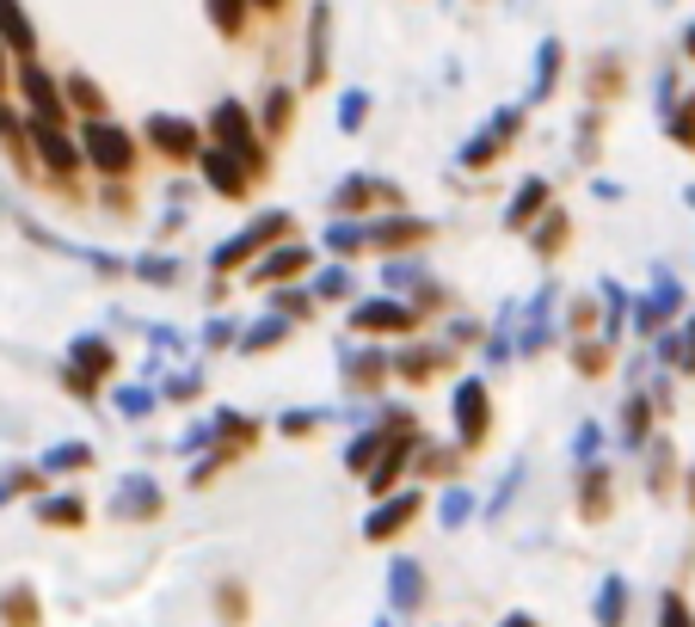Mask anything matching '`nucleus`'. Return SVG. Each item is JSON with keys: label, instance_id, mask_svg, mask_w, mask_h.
<instances>
[{"label": "nucleus", "instance_id": "nucleus-1", "mask_svg": "<svg viewBox=\"0 0 695 627\" xmlns=\"http://www.w3.org/2000/svg\"><path fill=\"white\" fill-rule=\"evenodd\" d=\"M283 234H290V210H265L259 222H246L241 234H228V241L210 253V265H215V271H246L271 241H283Z\"/></svg>", "mask_w": 695, "mask_h": 627}, {"label": "nucleus", "instance_id": "nucleus-2", "mask_svg": "<svg viewBox=\"0 0 695 627\" xmlns=\"http://www.w3.org/2000/svg\"><path fill=\"white\" fill-rule=\"evenodd\" d=\"M210 130H215V148H228L234 161L246 166V173H265V148H259V135H253V111L241 105V99H222V105L210 111Z\"/></svg>", "mask_w": 695, "mask_h": 627}, {"label": "nucleus", "instance_id": "nucleus-3", "mask_svg": "<svg viewBox=\"0 0 695 627\" xmlns=\"http://www.w3.org/2000/svg\"><path fill=\"white\" fill-rule=\"evenodd\" d=\"M111 363H118V351H111L105 333H81L74 345H68V363H62V387H74L81 401H93L99 382L111 375Z\"/></svg>", "mask_w": 695, "mask_h": 627}, {"label": "nucleus", "instance_id": "nucleus-4", "mask_svg": "<svg viewBox=\"0 0 695 627\" xmlns=\"http://www.w3.org/2000/svg\"><path fill=\"white\" fill-rule=\"evenodd\" d=\"M450 425H455V443L462 449H481L486 431H493V401H486V382L481 375H462L450 387Z\"/></svg>", "mask_w": 695, "mask_h": 627}, {"label": "nucleus", "instance_id": "nucleus-5", "mask_svg": "<svg viewBox=\"0 0 695 627\" xmlns=\"http://www.w3.org/2000/svg\"><path fill=\"white\" fill-rule=\"evenodd\" d=\"M81 161L99 166L105 179L135 173V142H130V130H118L111 118H93V123H87V135H81Z\"/></svg>", "mask_w": 695, "mask_h": 627}, {"label": "nucleus", "instance_id": "nucleus-6", "mask_svg": "<svg viewBox=\"0 0 695 627\" xmlns=\"http://www.w3.org/2000/svg\"><path fill=\"white\" fill-rule=\"evenodd\" d=\"M517 130H523V105H505L498 118H486V123H481V135H469V142L455 148V166H469V173H486V166H493L498 154L511 148V135H517Z\"/></svg>", "mask_w": 695, "mask_h": 627}, {"label": "nucleus", "instance_id": "nucleus-7", "mask_svg": "<svg viewBox=\"0 0 695 627\" xmlns=\"http://www.w3.org/2000/svg\"><path fill=\"white\" fill-rule=\"evenodd\" d=\"M419 326V307L401 302V295H375V302L351 307V333H413Z\"/></svg>", "mask_w": 695, "mask_h": 627}, {"label": "nucleus", "instance_id": "nucleus-8", "mask_svg": "<svg viewBox=\"0 0 695 627\" xmlns=\"http://www.w3.org/2000/svg\"><path fill=\"white\" fill-rule=\"evenodd\" d=\"M161 505H167V493H161V481H154V474H123L118 493H111V517H123V523L161 517Z\"/></svg>", "mask_w": 695, "mask_h": 627}, {"label": "nucleus", "instance_id": "nucleus-9", "mask_svg": "<svg viewBox=\"0 0 695 627\" xmlns=\"http://www.w3.org/2000/svg\"><path fill=\"white\" fill-rule=\"evenodd\" d=\"M148 142H154V154H161V161H198L203 135H198V123H191V118L154 111V118H148Z\"/></svg>", "mask_w": 695, "mask_h": 627}, {"label": "nucleus", "instance_id": "nucleus-10", "mask_svg": "<svg viewBox=\"0 0 695 627\" xmlns=\"http://www.w3.org/2000/svg\"><path fill=\"white\" fill-rule=\"evenodd\" d=\"M308 259H314V253H308L302 241H283V246H271V253H259L253 265H246V283H253V290H278V283L302 277Z\"/></svg>", "mask_w": 695, "mask_h": 627}, {"label": "nucleus", "instance_id": "nucleus-11", "mask_svg": "<svg viewBox=\"0 0 695 627\" xmlns=\"http://www.w3.org/2000/svg\"><path fill=\"white\" fill-rule=\"evenodd\" d=\"M203 425H210V455L215 462H234V455H246L259 443V418H246V413H210L203 418Z\"/></svg>", "mask_w": 695, "mask_h": 627}, {"label": "nucleus", "instance_id": "nucleus-12", "mask_svg": "<svg viewBox=\"0 0 695 627\" xmlns=\"http://www.w3.org/2000/svg\"><path fill=\"white\" fill-rule=\"evenodd\" d=\"M370 203H389V210H406V191L389 185V179H370V173H351L345 185L333 191V210L351 215V210H370Z\"/></svg>", "mask_w": 695, "mask_h": 627}, {"label": "nucleus", "instance_id": "nucleus-13", "mask_svg": "<svg viewBox=\"0 0 695 627\" xmlns=\"http://www.w3.org/2000/svg\"><path fill=\"white\" fill-rule=\"evenodd\" d=\"M19 93H26V105L38 111V123H62L68 118V99H62V87L50 81V68H38L26 55V68H19Z\"/></svg>", "mask_w": 695, "mask_h": 627}, {"label": "nucleus", "instance_id": "nucleus-14", "mask_svg": "<svg viewBox=\"0 0 695 627\" xmlns=\"http://www.w3.org/2000/svg\"><path fill=\"white\" fill-rule=\"evenodd\" d=\"M198 166H203V185L215 191V198H246V185H253V173H246L228 148H198Z\"/></svg>", "mask_w": 695, "mask_h": 627}, {"label": "nucleus", "instance_id": "nucleus-15", "mask_svg": "<svg viewBox=\"0 0 695 627\" xmlns=\"http://www.w3.org/2000/svg\"><path fill=\"white\" fill-rule=\"evenodd\" d=\"M419 505H425L419 493H382V505L363 517V535H370V542H394V535L419 517Z\"/></svg>", "mask_w": 695, "mask_h": 627}, {"label": "nucleus", "instance_id": "nucleus-16", "mask_svg": "<svg viewBox=\"0 0 695 627\" xmlns=\"http://www.w3.org/2000/svg\"><path fill=\"white\" fill-rule=\"evenodd\" d=\"M389 603H394V615L425 609V566H419L413 554H394L389 560Z\"/></svg>", "mask_w": 695, "mask_h": 627}, {"label": "nucleus", "instance_id": "nucleus-17", "mask_svg": "<svg viewBox=\"0 0 695 627\" xmlns=\"http://www.w3.org/2000/svg\"><path fill=\"white\" fill-rule=\"evenodd\" d=\"M406 425H413V418H406V413H389V418H382V425L357 431V437L345 443V467H351V474H370V462H375V455H382V449H389V437H394V431H406Z\"/></svg>", "mask_w": 695, "mask_h": 627}, {"label": "nucleus", "instance_id": "nucleus-18", "mask_svg": "<svg viewBox=\"0 0 695 627\" xmlns=\"http://www.w3.org/2000/svg\"><path fill=\"white\" fill-rule=\"evenodd\" d=\"M554 302H561V290H554V283H542V290H535V302L523 307V314H530V321H523V333H517V351H523V357H535V351L554 338Z\"/></svg>", "mask_w": 695, "mask_h": 627}, {"label": "nucleus", "instance_id": "nucleus-19", "mask_svg": "<svg viewBox=\"0 0 695 627\" xmlns=\"http://www.w3.org/2000/svg\"><path fill=\"white\" fill-rule=\"evenodd\" d=\"M677 307H683V290H677V277H671V271H658V290L634 302V326H641V333H658V326H665L671 314H677Z\"/></svg>", "mask_w": 695, "mask_h": 627}, {"label": "nucleus", "instance_id": "nucleus-20", "mask_svg": "<svg viewBox=\"0 0 695 627\" xmlns=\"http://www.w3.org/2000/svg\"><path fill=\"white\" fill-rule=\"evenodd\" d=\"M31 148H38V161L50 166L56 179H68V173H74V166H87V161H81V142H68V135L56 130V123H38V135H31Z\"/></svg>", "mask_w": 695, "mask_h": 627}, {"label": "nucleus", "instance_id": "nucleus-21", "mask_svg": "<svg viewBox=\"0 0 695 627\" xmlns=\"http://www.w3.org/2000/svg\"><path fill=\"white\" fill-rule=\"evenodd\" d=\"M363 241H370V246H389V253H394V246L431 241V222H419V215H401V210H394V215H382V222L363 227Z\"/></svg>", "mask_w": 695, "mask_h": 627}, {"label": "nucleus", "instance_id": "nucleus-22", "mask_svg": "<svg viewBox=\"0 0 695 627\" xmlns=\"http://www.w3.org/2000/svg\"><path fill=\"white\" fill-rule=\"evenodd\" d=\"M406 462H413V443H406V431H394V437H389V449L375 455V462H370V474H363V481H370V493H389V486L406 474Z\"/></svg>", "mask_w": 695, "mask_h": 627}, {"label": "nucleus", "instance_id": "nucleus-23", "mask_svg": "<svg viewBox=\"0 0 695 627\" xmlns=\"http://www.w3.org/2000/svg\"><path fill=\"white\" fill-rule=\"evenodd\" d=\"M345 382L357 387V394H370V387H382V375H394V357L389 351H345Z\"/></svg>", "mask_w": 695, "mask_h": 627}, {"label": "nucleus", "instance_id": "nucleus-24", "mask_svg": "<svg viewBox=\"0 0 695 627\" xmlns=\"http://www.w3.org/2000/svg\"><path fill=\"white\" fill-rule=\"evenodd\" d=\"M542 210H548V179L530 173L517 191H511V203H505V227H530Z\"/></svg>", "mask_w": 695, "mask_h": 627}, {"label": "nucleus", "instance_id": "nucleus-25", "mask_svg": "<svg viewBox=\"0 0 695 627\" xmlns=\"http://www.w3.org/2000/svg\"><path fill=\"white\" fill-rule=\"evenodd\" d=\"M326 38H333V7L308 13V87L326 81Z\"/></svg>", "mask_w": 695, "mask_h": 627}, {"label": "nucleus", "instance_id": "nucleus-26", "mask_svg": "<svg viewBox=\"0 0 695 627\" xmlns=\"http://www.w3.org/2000/svg\"><path fill=\"white\" fill-rule=\"evenodd\" d=\"M591 615H597V627H622V615H628V578L610 573L597 585V603H591Z\"/></svg>", "mask_w": 695, "mask_h": 627}, {"label": "nucleus", "instance_id": "nucleus-27", "mask_svg": "<svg viewBox=\"0 0 695 627\" xmlns=\"http://www.w3.org/2000/svg\"><path fill=\"white\" fill-rule=\"evenodd\" d=\"M0 43H13L19 55L38 50V31H31V19H26V7H19V0H0Z\"/></svg>", "mask_w": 695, "mask_h": 627}, {"label": "nucleus", "instance_id": "nucleus-28", "mask_svg": "<svg viewBox=\"0 0 695 627\" xmlns=\"http://www.w3.org/2000/svg\"><path fill=\"white\" fill-rule=\"evenodd\" d=\"M443 357H450L443 345H413V351H401V357H394V375H401V382H425V375L443 370Z\"/></svg>", "mask_w": 695, "mask_h": 627}, {"label": "nucleus", "instance_id": "nucleus-29", "mask_svg": "<svg viewBox=\"0 0 695 627\" xmlns=\"http://www.w3.org/2000/svg\"><path fill=\"white\" fill-rule=\"evenodd\" d=\"M38 523H62V529H74V523H87V498H81V493H50V498H38Z\"/></svg>", "mask_w": 695, "mask_h": 627}, {"label": "nucleus", "instance_id": "nucleus-30", "mask_svg": "<svg viewBox=\"0 0 695 627\" xmlns=\"http://www.w3.org/2000/svg\"><path fill=\"white\" fill-rule=\"evenodd\" d=\"M0 621H7V627H38V590H31V585L0 590Z\"/></svg>", "mask_w": 695, "mask_h": 627}, {"label": "nucleus", "instance_id": "nucleus-31", "mask_svg": "<svg viewBox=\"0 0 695 627\" xmlns=\"http://www.w3.org/2000/svg\"><path fill=\"white\" fill-rule=\"evenodd\" d=\"M93 462V449H87L81 437H68V443H50V449L38 455V467L43 474H74V467H87Z\"/></svg>", "mask_w": 695, "mask_h": 627}, {"label": "nucleus", "instance_id": "nucleus-32", "mask_svg": "<svg viewBox=\"0 0 695 627\" xmlns=\"http://www.w3.org/2000/svg\"><path fill=\"white\" fill-rule=\"evenodd\" d=\"M505 357H517V302L498 307V326L486 338V363H505Z\"/></svg>", "mask_w": 695, "mask_h": 627}, {"label": "nucleus", "instance_id": "nucleus-33", "mask_svg": "<svg viewBox=\"0 0 695 627\" xmlns=\"http://www.w3.org/2000/svg\"><path fill=\"white\" fill-rule=\"evenodd\" d=\"M283 338H290V321H283V314H265V321H253L241 333V351L253 357V351H271V345H283Z\"/></svg>", "mask_w": 695, "mask_h": 627}, {"label": "nucleus", "instance_id": "nucleus-34", "mask_svg": "<svg viewBox=\"0 0 695 627\" xmlns=\"http://www.w3.org/2000/svg\"><path fill=\"white\" fill-rule=\"evenodd\" d=\"M62 99H68L74 111H87V118H105V93H99L87 74H68V81H62Z\"/></svg>", "mask_w": 695, "mask_h": 627}, {"label": "nucleus", "instance_id": "nucleus-35", "mask_svg": "<svg viewBox=\"0 0 695 627\" xmlns=\"http://www.w3.org/2000/svg\"><path fill=\"white\" fill-rule=\"evenodd\" d=\"M530 241H535V253H554V246L566 241V215L554 210V203H548V210H542V215L530 222Z\"/></svg>", "mask_w": 695, "mask_h": 627}, {"label": "nucleus", "instance_id": "nucleus-36", "mask_svg": "<svg viewBox=\"0 0 695 627\" xmlns=\"http://www.w3.org/2000/svg\"><path fill=\"white\" fill-rule=\"evenodd\" d=\"M578 505H585V517H603V510H610V474H603V467H585Z\"/></svg>", "mask_w": 695, "mask_h": 627}, {"label": "nucleus", "instance_id": "nucleus-37", "mask_svg": "<svg viewBox=\"0 0 695 627\" xmlns=\"http://www.w3.org/2000/svg\"><path fill=\"white\" fill-rule=\"evenodd\" d=\"M603 443H610V437H603V425H597V418H585V425L573 431V462H578V467H597Z\"/></svg>", "mask_w": 695, "mask_h": 627}, {"label": "nucleus", "instance_id": "nucleus-38", "mask_svg": "<svg viewBox=\"0 0 695 627\" xmlns=\"http://www.w3.org/2000/svg\"><path fill=\"white\" fill-rule=\"evenodd\" d=\"M554 81H561V43H542V50H535V87H530V99H542V93H548V87Z\"/></svg>", "mask_w": 695, "mask_h": 627}, {"label": "nucleus", "instance_id": "nucleus-39", "mask_svg": "<svg viewBox=\"0 0 695 627\" xmlns=\"http://www.w3.org/2000/svg\"><path fill=\"white\" fill-rule=\"evenodd\" d=\"M646 425H653V406H646V394H634L628 413H622V443H628V449H641V443H646Z\"/></svg>", "mask_w": 695, "mask_h": 627}, {"label": "nucleus", "instance_id": "nucleus-40", "mask_svg": "<svg viewBox=\"0 0 695 627\" xmlns=\"http://www.w3.org/2000/svg\"><path fill=\"white\" fill-rule=\"evenodd\" d=\"M469 517H474V498L462 493V486H450V493L437 498V523H443V529H462Z\"/></svg>", "mask_w": 695, "mask_h": 627}, {"label": "nucleus", "instance_id": "nucleus-41", "mask_svg": "<svg viewBox=\"0 0 695 627\" xmlns=\"http://www.w3.org/2000/svg\"><path fill=\"white\" fill-rule=\"evenodd\" d=\"M246 7H253V0H210V19H215V31H222V38H241V26H246Z\"/></svg>", "mask_w": 695, "mask_h": 627}, {"label": "nucleus", "instance_id": "nucleus-42", "mask_svg": "<svg viewBox=\"0 0 695 627\" xmlns=\"http://www.w3.org/2000/svg\"><path fill=\"white\" fill-rule=\"evenodd\" d=\"M326 246H333V253H363V222H351V215H339L333 227H326Z\"/></svg>", "mask_w": 695, "mask_h": 627}, {"label": "nucleus", "instance_id": "nucleus-43", "mask_svg": "<svg viewBox=\"0 0 695 627\" xmlns=\"http://www.w3.org/2000/svg\"><path fill=\"white\" fill-rule=\"evenodd\" d=\"M154 406H161V394H154V387H118V413H123V418H148Z\"/></svg>", "mask_w": 695, "mask_h": 627}, {"label": "nucleus", "instance_id": "nucleus-44", "mask_svg": "<svg viewBox=\"0 0 695 627\" xmlns=\"http://www.w3.org/2000/svg\"><path fill=\"white\" fill-rule=\"evenodd\" d=\"M135 277H142V283H179V265H173V259H167V253H142V259H135Z\"/></svg>", "mask_w": 695, "mask_h": 627}, {"label": "nucleus", "instance_id": "nucleus-45", "mask_svg": "<svg viewBox=\"0 0 695 627\" xmlns=\"http://www.w3.org/2000/svg\"><path fill=\"white\" fill-rule=\"evenodd\" d=\"M603 302H610V307H603V326H610V333H615V326H622V321H628V290H622V283H615V277H603Z\"/></svg>", "mask_w": 695, "mask_h": 627}, {"label": "nucleus", "instance_id": "nucleus-46", "mask_svg": "<svg viewBox=\"0 0 695 627\" xmlns=\"http://www.w3.org/2000/svg\"><path fill=\"white\" fill-rule=\"evenodd\" d=\"M278 314H283V321H308V314H314V295H308V290H283V283H278Z\"/></svg>", "mask_w": 695, "mask_h": 627}, {"label": "nucleus", "instance_id": "nucleus-47", "mask_svg": "<svg viewBox=\"0 0 695 627\" xmlns=\"http://www.w3.org/2000/svg\"><path fill=\"white\" fill-rule=\"evenodd\" d=\"M363 118H370V93H345L339 99V130H363Z\"/></svg>", "mask_w": 695, "mask_h": 627}, {"label": "nucleus", "instance_id": "nucleus-48", "mask_svg": "<svg viewBox=\"0 0 695 627\" xmlns=\"http://www.w3.org/2000/svg\"><path fill=\"white\" fill-rule=\"evenodd\" d=\"M308 295H326V302H339V295H351V271H345V265L321 271V277H314V290H308Z\"/></svg>", "mask_w": 695, "mask_h": 627}, {"label": "nucleus", "instance_id": "nucleus-49", "mask_svg": "<svg viewBox=\"0 0 695 627\" xmlns=\"http://www.w3.org/2000/svg\"><path fill=\"white\" fill-rule=\"evenodd\" d=\"M517 486H523V462H511V474L498 481V493H493V505H486V517H505V510H511V493H517Z\"/></svg>", "mask_w": 695, "mask_h": 627}, {"label": "nucleus", "instance_id": "nucleus-50", "mask_svg": "<svg viewBox=\"0 0 695 627\" xmlns=\"http://www.w3.org/2000/svg\"><path fill=\"white\" fill-rule=\"evenodd\" d=\"M603 363H610V357H603L597 338H578V345H573V370H578V375H597Z\"/></svg>", "mask_w": 695, "mask_h": 627}, {"label": "nucleus", "instance_id": "nucleus-51", "mask_svg": "<svg viewBox=\"0 0 695 627\" xmlns=\"http://www.w3.org/2000/svg\"><path fill=\"white\" fill-rule=\"evenodd\" d=\"M290 105H295V93H290V87H278V93L265 99V130H283V123H290Z\"/></svg>", "mask_w": 695, "mask_h": 627}, {"label": "nucleus", "instance_id": "nucleus-52", "mask_svg": "<svg viewBox=\"0 0 695 627\" xmlns=\"http://www.w3.org/2000/svg\"><path fill=\"white\" fill-rule=\"evenodd\" d=\"M0 142L13 148V154H26V130H19V118L7 111V99H0Z\"/></svg>", "mask_w": 695, "mask_h": 627}, {"label": "nucleus", "instance_id": "nucleus-53", "mask_svg": "<svg viewBox=\"0 0 695 627\" xmlns=\"http://www.w3.org/2000/svg\"><path fill=\"white\" fill-rule=\"evenodd\" d=\"M321 418H326V413H283L278 431H283V437H308V431L321 425Z\"/></svg>", "mask_w": 695, "mask_h": 627}, {"label": "nucleus", "instance_id": "nucleus-54", "mask_svg": "<svg viewBox=\"0 0 695 627\" xmlns=\"http://www.w3.org/2000/svg\"><path fill=\"white\" fill-rule=\"evenodd\" d=\"M658 627H695L689 603H683V597H665V609H658Z\"/></svg>", "mask_w": 695, "mask_h": 627}, {"label": "nucleus", "instance_id": "nucleus-55", "mask_svg": "<svg viewBox=\"0 0 695 627\" xmlns=\"http://www.w3.org/2000/svg\"><path fill=\"white\" fill-rule=\"evenodd\" d=\"M198 387H203V375H198V370H185V375H173V382H167L161 394H167V401H191Z\"/></svg>", "mask_w": 695, "mask_h": 627}, {"label": "nucleus", "instance_id": "nucleus-56", "mask_svg": "<svg viewBox=\"0 0 695 627\" xmlns=\"http://www.w3.org/2000/svg\"><path fill=\"white\" fill-rule=\"evenodd\" d=\"M228 338H234V321H210V326H203V345H228Z\"/></svg>", "mask_w": 695, "mask_h": 627}, {"label": "nucleus", "instance_id": "nucleus-57", "mask_svg": "<svg viewBox=\"0 0 695 627\" xmlns=\"http://www.w3.org/2000/svg\"><path fill=\"white\" fill-rule=\"evenodd\" d=\"M498 627H535V615H523V609H511V615H505V621H498Z\"/></svg>", "mask_w": 695, "mask_h": 627}, {"label": "nucleus", "instance_id": "nucleus-58", "mask_svg": "<svg viewBox=\"0 0 695 627\" xmlns=\"http://www.w3.org/2000/svg\"><path fill=\"white\" fill-rule=\"evenodd\" d=\"M0 81H7V43H0Z\"/></svg>", "mask_w": 695, "mask_h": 627}, {"label": "nucleus", "instance_id": "nucleus-59", "mask_svg": "<svg viewBox=\"0 0 695 627\" xmlns=\"http://www.w3.org/2000/svg\"><path fill=\"white\" fill-rule=\"evenodd\" d=\"M253 7H283V0H253Z\"/></svg>", "mask_w": 695, "mask_h": 627}, {"label": "nucleus", "instance_id": "nucleus-60", "mask_svg": "<svg viewBox=\"0 0 695 627\" xmlns=\"http://www.w3.org/2000/svg\"><path fill=\"white\" fill-rule=\"evenodd\" d=\"M0 505H7V486H0Z\"/></svg>", "mask_w": 695, "mask_h": 627}, {"label": "nucleus", "instance_id": "nucleus-61", "mask_svg": "<svg viewBox=\"0 0 695 627\" xmlns=\"http://www.w3.org/2000/svg\"><path fill=\"white\" fill-rule=\"evenodd\" d=\"M689 50H695V31H689Z\"/></svg>", "mask_w": 695, "mask_h": 627}, {"label": "nucleus", "instance_id": "nucleus-62", "mask_svg": "<svg viewBox=\"0 0 695 627\" xmlns=\"http://www.w3.org/2000/svg\"><path fill=\"white\" fill-rule=\"evenodd\" d=\"M375 627H389V621H375Z\"/></svg>", "mask_w": 695, "mask_h": 627}, {"label": "nucleus", "instance_id": "nucleus-63", "mask_svg": "<svg viewBox=\"0 0 695 627\" xmlns=\"http://www.w3.org/2000/svg\"><path fill=\"white\" fill-rule=\"evenodd\" d=\"M689 493H695V481H689Z\"/></svg>", "mask_w": 695, "mask_h": 627}]
</instances>
